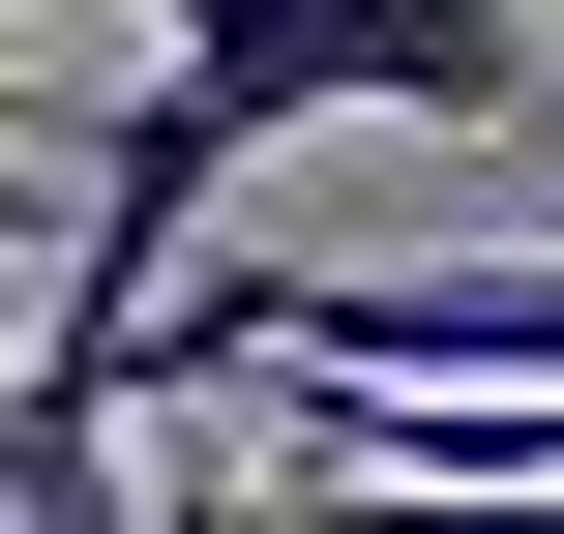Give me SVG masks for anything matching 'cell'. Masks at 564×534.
Returning a JSON list of instances; mask_svg holds the SVG:
<instances>
[{
  "label": "cell",
  "instance_id": "cell-1",
  "mask_svg": "<svg viewBox=\"0 0 564 534\" xmlns=\"http://www.w3.org/2000/svg\"><path fill=\"white\" fill-rule=\"evenodd\" d=\"M149 59H178V89H238L268 149H297V119H476V149L564 119L506 0H149Z\"/></svg>",
  "mask_w": 564,
  "mask_h": 534
},
{
  "label": "cell",
  "instance_id": "cell-2",
  "mask_svg": "<svg viewBox=\"0 0 564 534\" xmlns=\"http://www.w3.org/2000/svg\"><path fill=\"white\" fill-rule=\"evenodd\" d=\"M0 534H149V446H119V386H59L30 327H0Z\"/></svg>",
  "mask_w": 564,
  "mask_h": 534
},
{
  "label": "cell",
  "instance_id": "cell-3",
  "mask_svg": "<svg viewBox=\"0 0 564 534\" xmlns=\"http://www.w3.org/2000/svg\"><path fill=\"white\" fill-rule=\"evenodd\" d=\"M0 327H30V178H0Z\"/></svg>",
  "mask_w": 564,
  "mask_h": 534
},
{
  "label": "cell",
  "instance_id": "cell-4",
  "mask_svg": "<svg viewBox=\"0 0 564 534\" xmlns=\"http://www.w3.org/2000/svg\"><path fill=\"white\" fill-rule=\"evenodd\" d=\"M0 89H30V0H0Z\"/></svg>",
  "mask_w": 564,
  "mask_h": 534
}]
</instances>
